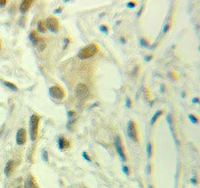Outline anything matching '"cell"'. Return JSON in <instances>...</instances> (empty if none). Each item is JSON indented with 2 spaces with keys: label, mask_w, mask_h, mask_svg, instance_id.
<instances>
[{
  "label": "cell",
  "mask_w": 200,
  "mask_h": 188,
  "mask_svg": "<svg viewBox=\"0 0 200 188\" xmlns=\"http://www.w3.org/2000/svg\"><path fill=\"white\" fill-rule=\"evenodd\" d=\"M97 47L95 43L88 44V46L83 47L82 49H80L77 54V56L80 59L85 60V59L90 58L93 57L94 55L97 53Z\"/></svg>",
  "instance_id": "obj_1"
},
{
  "label": "cell",
  "mask_w": 200,
  "mask_h": 188,
  "mask_svg": "<svg viewBox=\"0 0 200 188\" xmlns=\"http://www.w3.org/2000/svg\"><path fill=\"white\" fill-rule=\"evenodd\" d=\"M39 116L36 114H32L29 120V132L31 141H34L37 138L38 124H39Z\"/></svg>",
  "instance_id": "obj_2"
},
{
  "label": "cell",
  "mask_w": 200,
  "mask_h": 188,
  "mask_svg": "<svg viewBox=\"0 0 200 188\" xmlns=\"http://www.w3.org/2000/svg\"><path fill=\"white\" fill-rule=\"evenodd\" d=\"M75 93H76V96L80 99H82V100L87 99L90 95L89 89L83 83L77 84V86L76 87V90H75Z\"/></svg>",
  "instance_id": "obj_3"
},
{
  "label": "cell",
  "mask_w": 200,
  "mask_h": 188,
  "mask_svg": "<svg viewBox=\"0 0 200 188\" xmlns=\"http://www.w3.org/2000/svg\"><path fill=\"white\" fill-rule=\"evenodd\" d=\"M46 27L53 33H56L59 31V24L58 19L55 17H50L47 19L46 21Z\"/></svg>",
  "instance_id": "obj_4"
},
{
  "label": "cell",
  "mask_w": 200,
  "mask_h": 188,
  "mask_svg": "<svg viewBox=\"0 0 200 188\" xmlns=\"http://www.w3.org/2000/svg\"><path fill=\"white\" fill-rule=\"evenodd\" d=\"M114 146L115 148V150H116L117 153H118L120 158L122 159L123 161H126V155L124 153V149H123V145L122 143V140L119 136H115L114 137Z\"/></svg>",
  "instance_id": "obj_5"
},
{
  "label": "cell",
  "mask_w": 200,
  "mask_h": 188,
  "mask_svg": "<svg viewBox=\"0 0 200 188\" xmlns=\"http://www.w3.org/2000/svg\"><path fill=\"white\" fill-rule=\"evenodd\" d=\"M50 95L51 96L53 99H59L61 100L65 97V91L62 88L59 86H53L49 89Z\"/></svg>",
  "instance_id": "obj_6"
},
{
  "label": "cell",
  "mask_w": 200,
  "mask_h": 188,
  "mask_svg": "<svg viewBox=\"0 0 200 188\" xmlns=\"http://www.w3.org/2000/svg\"><path fill=\"white\" fill-rule=\"evenodd\" d=\"M127 132H128V136L131 141L134 142L138 141V134L136 131L135 124L134 121L130 120L128 123V128H127Z\"/></svg>",
  "instance_id": "obj_7"
},
{
  "label": "cell",
  "mask_w": 200,
  "mask_h": 188,
  "mask_svg": "<svg viewBox=\"0 0 200 188\" xmlns=\"http://www.w3.org/2000/svg\"><path fill=\"white\" fill-rule=\"evenodd\" d=\"M16 141L17 145H24L26 141V131L24 128H20L17 132Z\"/></svg>",
  "instance_id": "obj_8"
},
{
  "label": "cell",
  "mask_w": 200,
  "mask_h": 188,
  "mask_svg": "<svg viewBox=\"0 0 200 188\" xmlns=\"http://www.w3.org/2000/svg\"><path fill=\"white\" fill-rule=\"evenodd\" d=\"M32 2L30 1V0H24V1L22 2L20 7V11L21 13L24 14L29 9L31 5H32Z\"/></svg>",
  "instance_id": "obj_9"
},
{
  "label": "cell",
  "mask_w": 200,
  "mask_h": 188,
  "mask_svg": "<svg viewBox=\"0 0 200 188\" xmlns=\"http://www.w3.org/2000/svg\"><path fill=\"white\" fill-rule=\"evenodd\" d=\"M33 44L34 46H35L36 47L38 48V50L41 51V52L44 51V49H45V47H46L45 41H44L43 38L39 37L37 38V40H35V42H34Z\"/></svg>",
  "instance_id": "obj_10"
},
{
  "label": "cell",
  "mask_w": 200,
  "mask_h": 188,
  "mask_svg": "<svg viewBox=\"0 0 200 188\" xmlns=\"http://www.w3.org/2000/svg\"><path fill=\"white\" fill-rule=\"evenodd\" d=\"M58 145H59V148L61 150L67 149L70 146L68 141L67 139H65L64 137H60L59 138V141H58Z\"/></svg>",
  "instance_id": "obj_11"
},
{
  "label": "cell",
  "mask_w": 200,
  "mask_h": 188,
  "mask_svg": "<svg viewBox=\"0 0 200 188\" xmlns=\"http://www.w3.org/2000/svg\"><path fill=\"white\" fill-rule=\"evenodd\" d=\"M24 188H38L37 186L34 184L33 178L31 176H28V178H26V181H25Z\"/></svg>",
  "instance_id": "obj_12"
},
{
  "label": "cell",
  "mask_w": 200,
  "mask_h": 188,
  "mask_svg": "<svg viewBox=\"0 0 200 188\" xmlns=\"http://www.w3.org/2000/svg\"><path fill=\"white\" fill-rule=\"evenodd\" d=\"M13 161H8L7 162L6 165H5V174L7 177H8L10 176L11 171H12V168H13Z\"/></svg>",
  "instance_id": "obj_13"
},
{
  "label": "cell",
  "mask_w": 200,
  "mask_h": 188,
  "mask_svg": "<svg viewBox=\"0 0 200 188\" xmlns=\"http://www.w3.org/2000/svg\"><path fill=\"white\" fill-rule=\"evenodd\" d=\"M163 114V111H156V112L155 113V114L153 115L152 117H151V121H150V124L151 125H154L155 123V122H156L157 119H158L160 116H161Z\"/></svg>",
  "instance_id": "obj_14"
},
{
  "label": "cell",
  "mask_w": 200,
  "mask_h": 188,
  "mask_svg": "<svg viewBox=\"0 0 200 188\" xmlns=\"http://www.w3.org/2000/svg\"><path fill=\"white\" fill-rule=\"evenodd\" d=\"M38 32H41V33H44L47 30V27H46L45 24H44V22L42 20H40L38 22Z\"/></svg>",
  "instance_id": "obj_15"
},
{
  "label": "cell",
  "mask_w": 200,
  "mask_h": 188,
  "mask_svg": "<svg viewBox=\"0 0 200 188\" xmlns=\"http://www.w3.org/2000/svg\"><path fill=\"white\" fill-rule=\"evenodd\" d=\"M38 37L37 32L35 31H32L29 34V40L32 41V43H34L35 42V40H37V38Z\"/></svg>",
  "instance_id": "obj_16"
},
{
  "label": "cell",
  "mask_w": 200,
  "mask_h": 188,
  "mask_svg": "<svg viewBox=\"0 0 200 188\" xmlns=\"http://www.w3.org/2000/svg\"><path fill=\"white\" fill-rule=\"evenodd\" d=\"M146 152H147L148 158H151V155H152V145L151 143H148L147 146H146Z\"/></svg>",
  "instance_id": "obj_17"
},
{
  "label": "cell",
  "mask_w": 200,
  "mask_h": 188,
  "mask_svg": "<svg viewBox=\"0 0 200 188\" xmlns=\"http://www.w3.org/2000/svg\"><path fill=\"white\" fill-rule=\"evenodd\" d=\"M4 84H5V86H6L7 87H8L9 89L12 90V91H18V89H17V86L15 85V84L11 83V82H4Z\"/></svg>",
  "instance_id": "obj_18"
},
{
  "label": "cell",
  "mask_w": 200,
  "mask_h": 188,
  "mask_svg": "<svg viewBox=\"0 0 200 188\" xmlns=\"http://www.w3.org/2000/svg\"><path fill=\"white\" fill-rule=\"evenodd\" d=\"M188 117H189L190 120L191 121L192 123L197 124V123H198V122H199V120H198V118L197 117V116H195V115H193V114H189V116H188Z\"/></svg>",
  "instance_id": "obj_19"
},
{
  "label": "cell",
  "mask_w": 200,
  "mask_h": 188,
  "mask_svg": "<svg viewBox=\"0 0 200 188\" xmlns=\"http://www.w3.org/2000/svg\"><path fill=\"white\" fill-rule=\"evenodd\" d=\"M99 30H100V32H102V33H103V34H107V33H108V32H109L107 26H104V25H102V26H100L99 27Z\"/></svg>",
  "instance_id": "obj_20"
},
{
  "label": "cell",
  "mask_w": 200,
  "mask_h": 188,
  "mask_svg": "<svg viewBox=\"0 0 200 188\" xmlns=\"http://www.w3.org/2000/svg\"><path fill=\"white\" fill-rule=\"evenodd\" d=\"M140 45L143 47H149V44L148 43V41L146 40L145 38H141L140 39Z\"/></svg>",
  "instance_id": "obj_21"
},
{
  "label": "cell",
  "mask_w": 200,
  "mask_h": 188,
  "mask_svg": "<svg viewBox=\"0 0 200 188\" xmlns=\"http://www.w3.org/2000/svg\"><path fill=\"white\" fill-rule=\"evenodd\" d=\"M82 158L85 159L86 161H88V162H91L92 159H91V158H90L89 155H88L87 153L86 152V151H83V152H82Z\"/></svg>",
  "instance_id": "obj_22"
},
{
  "label": "cell",
  "mask_w": 200,
  "mask_h": 188,
  "mask_svg": "<svg viewBox=\"0 0 200 188\" xmlns=\"http://www.w3.org/2000/svg\"><path fill=\"white\" fill-rule=\"evenodd\" d=\"M126 6L128 7V8L132 9V8H134V7L136 6V4L135 2H129L127 3Z\"/></svg>",
  "instance_id": "obj_23"
},
{
  "label": "cell",
  "mask_w": 200,
  "mask_h": 188,
  "mask_svg": "<svg viewBox=\"0 0 200 188\" xmlns=\"http://www.w3.org/2000/svg\"><path fill=\"white\" fill-rule=\"evenodd\" d=\"M69 43H70V40L68 38H65L64 39V47H63V49H66V48L68 47V46L69 45Z\"/></svg>",
  "instance_id": "obj_24"
},
{
  "label": "cell",
  "mask_w": 200,
  "mask_h": 188,
  "mask_svg": "<svg viewBox=\"0 0 200 188\" xmlns=\"http://www.w3.org/2000/svg\"><path fill=\"white\" fill-rule=\"evenodd\" d=\"M170 24H166L164 26H163V33H166V32H168V31L170 30Z\"/></svg>",
  "instance_id": "obj_25"
},
{
  "label": "cell",
  "mask_w": 200,
  "mask_h": 188,
  "mask_svg": "<svg viewBox=\"0 0 200 188\" xmlns=\"http://www.w3.org/2000/svg\"><path fill=\"white\" fill-rule=\"evenodd\" d=\"M122 171L123 172H124V174L126 175V176H128L129 175V169L127 166H124V165H123L122 166Z\"/></svg>",
  "instance_id": "obj_26"
},
{
  "label": "cell",
  "mask_w": 200,
  "mask_h": 188,
  "mask_svg": "<svg viewBox=\"0 0 200 188\" xmlns=\"http://www.w3.org/2000/svg\"><path fill=\"white\" fill-rule=\"evenodd\" d=\"M125 105H126V107H131V105H132V102H131V100H130V99L129 97H128L126 99V101H125Z\"/></svg>",
  "instance_id": "obj_27"
},
{
  "label": "cell",
  "mask_w": 200,
  "mask_h": 188,
  "mask_svg": "<svg viewBox=\"0 0 200 188\" xmlns=\"http://www.w3.org/2000/svg\"><path fill=\"white\" fill-rule=\"evenodd\" d=\"M42 158H43V159L45 161H47V160H48V155H47V152L46 151H44L43 153H42Z\"/></svg>",
  "instance_id": "obj_28"
},
{
  "label": "cell",
  "mask_w": 200,
  "mask_h": 188,
  "mask_svg": "<svg viewBox=\"0 0 200 188\" xmlns=\"http://www.w3.org/2000/svg\"><path fill=\"white\" fill-rule=\"evenodd\" d=\"M151 59H152V55H146L145 57V60L147 61V62H149Z\"/></svg>",
  "instance_id": "obj_29"
},
{
  "label": "cell",
  "mask_w": 200,
  "mask_h": 188,
  "mask_svg": "<svg viewBox=\"0 0 200 188\" xmlns=\"http://www.w3.org/2000/svg\"><path fill=\"white\" fill-rule=\"evenodd\" d=\"M151 165L150 164H148L147 166H146V172H147V173H150L151 172Z\"/></svg>",
  "instance_id": "obj_30"
},
{
  "label": "cell",
  "mask_w": 200,
  "mask_h": 188,
  "mask_svg": "<svg viewBox=\"0 0 200 188\" xmlns=\"http://www.w3.org/2000/svg\"><path fill=\"white\" fill-rule=\"evenodd\" d=\"M7 2L5 0H0V7H3L6 5Z\"/></svg>",
  "instance_id": "obj_31"
},
{
  "label": "cell",
  "mask_w": 200,
  "mask_h": 188,
  "mask_svg": "<svg viewBox=\"0 0 200 188\" xmlns=\"http://www.w3.org/2000/svg\"><path fill=\"white\" fill-rule=\"evenodd\" d=\"M199 99L198 97H195L192 99V102L193 103H199Z\"/></svg>",
  "instance_id": "obj_32"
},
{
  "label": "cell",
  "mask_w": 200,
  "mask_h": 188,
  "mask_svg": "<svg viewBox=\"0 0 200 188\" xmlns=\"http://www.w3.org/2000/svg\"><path fill=\"white\" fill-rule=\"evenodd\" d=\"M165 86H163V84H161V87H160V91H161V93H164L165 91Z\"/></svg>",
  "instance_id": "obj_33"
},
{
  "label": "cell",
  "mask_w": 200,
  "mask_h": 188,
  "mask_svg": "<svg viewBox=\"0 0 200 188\" xmlns=\"http://www.w3.org/2000/svg\"><path fill=\"white\" fill-rule=\"evenodd\" d=\"M120 41H121V43H122V44H125L126 43V40L124 39V37H121L120 38Z\"/></svg>",
  "instance_id": "obj_34"
},
{
  "label": "cell",
  "mask_w": 200,
  "mask_h": 188,
  "mask_svg": "<svg viewBox=\"0 0 200 188\" xmlns=\"http://www.w3.org/2000/svg\"><path fill=\"white\" fill-rule=\"evenodd\" d=\"M61 12V8H58L56 9V10L54 11V13H56V14H58V13H60Z\"/></svg>",
  "instance_id": "obj_35"
},
{
  "label": "cell",
  "mask_w": 200,
  "mask_h": 188,
  "mask_svg": "<svg viewBox=\"0 0 200 188\" xmlns=\"http://www.w3.org/2000/svg\"><path fill=\"white\" fill-rule=\"evenodd\" d=\"M142 11H143V7H142L141 9H140V10L138 11V13H137V17H139V16H140V14H141V13H142Z\"/></svg>",
  "instance_id": "obj_36"
},
{
  "label": "cell",
  "mask_w": 200,
  "mask_h": 188,
  "mask_svg": "<svg viewBox=\"0 0 200 188\" xmlns=\"http://www.w3.org/2000/svg\"><path fill=\"white\" fill-rule=\"evenodd\" d=\"M190 181H192V183H193V184H196V183H197V180L193 179V178H191V179H190Z\"/></svg>",
  "instance_id": "obj_37"
},
{
  "label": "cell",
  "mask_w": 200,
  "mask_h": 188,
  "mask_svg": "<svg viewBox=\"0 0 200 188\" xmlns=\"http://www.w3.org/2000/svg\"><path fill=\"white\" fill-rule=\"evenodd\" d=\"M3 131H4V127L2 128L1 131H0V137H1V136L3 135Z\"/></svg>",
  "instance_id": "obj_38"
},
{
  "label": "cell",
  "mask_w": 200,
  "mask_h": 188,
  "mask_svg": "<svg viewBox=\"0 0 200 188\" xmlns=\"http://www.w3.org/2000/svg\"><path fill=\"white\" fill-rule=\"evenodd\" d=\"M148 188H153L152 185H148Z\"/></svg>",
  "instance_id": "obj_39"
},
{
  "label": "cell",
  "mask_w": 200,
  "mask_h": 188,
  "mask_svg": "<svg viewBox=\"0 0 200 188\" xmlns=\"http://www.w3.org/2000/svg\"><path fill=\"white\" fill-rule=\"evenodd\" d=\"M16 188H22V187H21V186H19V187H17Z\"/></svg>",
  "instance_id": "obj_40"
}]
</instances>
